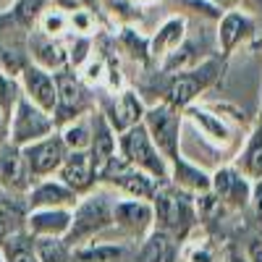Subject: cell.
Segmentation results:
<instances>
[{"mask_svg": "<svg viewBox=\"0 0 262 262\" xmlns=\"http://www.w3.org/2000/svg\"><path fill=\"white\" fill-rule=\"evenodd\" d=\"M152 215H155L160 233L186 238V233L194 228L196 221V205L191 191L181 186H170L168 181L158 184L155 194H152Z\"/></svg>", "mask_w": 262, "mask_h": 262, "instance_id": "cell-1", "label": "cell"}, {"mask_svg": "<svg viewBox=\"0 0 262 262\" xmlns=\"http://www.w3.org/2000/svg\"><path fill=\"white\" fill-rule=\"evenodd\" d=\"M113 196L111 194H90L86 200H81L76 205V210H71V228L63 236V242L69 249L86 244L90 238H95L97 233L107 231L113 226Z\"/></svg>", "mask_w": 262, "mask_h": 262, "instance_id": "cell-2", "label": "cell"}, {"mask_svg": "<svg viewBox=\"0 0 262 262\" xmlns=\"http://www.w3.org/2000/svg\"><path fill=\"white\" fill-rule=\"evenodd\" d=\"M118 149H121V158L134 165L139 170H144L147 176H152L155 181H170V163L160 155V149L155 147V142L149 139L144 123H134L131 128L121 131V139H118Z\"/></svg>", "mask_w": 262, "mask_h": 262, "instance_id": "cell-3", "label": "cell"}, {"mask_svg": "<svg viewBox=\"0 0 262 262\" xmlns=\"http://www.w3.org/2000/svg\"><path fill=\"white\" fill-rule=\"evenodd\" d=\"M55 128L53 123V116L45 113V111H39V107L27 97V95H21L16 107H13V113L8 118V131H6V139L16 147H24L34 139H42V137H48L50 131Z\"/></svg>", "mask_w": 262, "mask_h": 262, "instance_id": "cell-4", "label": "cell"}, {"mask_svg": "<svg viewBox=\"0 0 262 262\" xmlns=\"http://www.w3.org/2000/svg\"><path fill=\"white\" fill-rule=\"evenodd\" d=\"M144 128L149 139L155 142V147L160 149V155L168 163H176L179 155V134H181V116L179 111H173L170 105H155L144 111Z\"/></svg>", "mask_w": 262, "mask_h": 262, "instance_id": "cell-5", "label": "cell"}, {"mask_svg": "<svg viewBox=\"0 0 262 262\" xmlns=\"http://www.w3.org/2000/svg\"><path fill=\"white\" fill-rule=\"evenodd\" d=\"M221 74V66L217 60H207L202 66H194L189 71H181L176 79L168 84L165 90V105H170L173 111H181V107H189L194 102V97H200L202 90L215 81V76Z\"/></svg>", "mask_w": 262, "mask_h": 262, "instance_id": "cell-6", "label": "cell"}, {"mask_svg": "<svg viewBox=\"0 0 262 262\" xmlns=\"http://www.w3.org/2000/svg\"><path fill=\"white\" fill-rule=\"evenodd\" d=\"M97 179L118 186L121 191H126V194L131 196V200H147V202L152 200V194H155V189H158V184H160V181H155L152 176H147L144 170L128 165V163H126L123 158H118V155H113L111 160L100 168Z\"/></svg>", "mask_w": 262, "mask_h": 262, "instance_id": "cell-7", "label": "cell"}, {"mask_svg": "<svg viewBox=\"0 0 262 262\" xmlns=\"http://www.w3.org/2000/svg\"><path fill=\"white\" fill-rule=\"evenodd\" d=\"M21 155H24L32 176L42 179V176H50V173H58L63 158L69 155V147L63 144V139L58 134L50 131L48 137L24 144V147H21Z\"/></svg>", "mask_w": 262, "mask_h": 262, "instance_id": "cell-8", "label": "cell"}, {"mask_svg": "<svg viewBox=\"0 0 262 262\" xmlns=\"http://www.w3.org/2000/svg\"><path fill=\"white\" fill-rule=\"evenodd\" d=\"M55 86H58V102L53 111V123L63 126V123H71L76 116H81L90 100H86V90L81 86V81L69 71L55 74Z\"/></svg>", "mask_w": 262, "mask_h": 262, "instance_id": "cell-9", "label": "cell"}, {"mask_svg": "<svg viewBox=\"0 0 262 262\" xmlns=\"http://www.w3.org/2000/svg\"><path fill=\"white\" fill-rule=\"evenodd\" d=\"M210 189L228 207H236V210L249 207L252 184L238 168H221L215 176H210Z\"/></svg>", "mask_w": 262, "mask_h": 262, "instance_id": "cell-10", "label": "cell"}, {"mask_svg": "<svg viewBox=\"0 0 262 262\" xmlns=\"http://www.w3.org/2000/svg\"><path fill=\"white\" fill-rule=\"evenodd\" d=\"M21 86H24L27 97L39 107L53 116L55 111V102H58V86H55V76L39 66H24L21 69Z\"/></svg>", "mask_w": 262, "mask_h": 262, "instance_id": "cell-11", "label": "cell"}, {"mask_svg": "<svg viewBox=\"0 0 262 262\" xmlns=\"http://www.w3.org/2000/svg\"><path fill=\"white\" fill-rule=\"evenodd\" d=\"M58 179L76 194L90 191L92 184L97 181V170L92 165L90 149H69V155L63 158L58 168Z\"/></svg>", "mask_w": 262, "mask_h": 262, "instance_id": "cell-12", "label": "cell"}, {"mask_svg": "<svg viewBox=\"0 0 262 262\" xmlns=\"http://www.w3.org/2000/svg\"><path fill=\"white\" fill-rule=\"evenodd\" d=\"M155 215L152 202L147 200H118L113 202V226H118L128 236H142L152 228Z\"/></svg>", "mask_w": 262, "mask_h": 262, "instance_id": "cell-13", "label": "cell"}, {"mask_svg": "<svg viewBox=\"0 0 262 262\" xmlns=\"http://www.w3.org/2000/svg\"><path fill=\"white\" fill-rule=\"evenodd\" d=\"M29 165L21 155V147L11 144L8 139L0 142V184L8 186L11 191H27L32 186Z\"/></svg>", "mask_w": 262, "mask_h": 262, "instance_id": "cell-14", "label": "cell"}, {"mask_svg": "<svg viewBox=\"0 0 262 262\" xmlns=\"http://www.w3.org/2000/svg\"><path fill=\"white\" fill-rule=\"evenodd\" d=\"M71 210L69 207H37L27 215V233L29 236H53L63 238L71 228Z\"/></svg>", "mask_w": 262, "mask_h": 262, "instance_id": "cell-15", "label": "cell"}, {"mask_svg": "<svg viewBox=\"0 0 262 262\" xmlns=\"http://www.w3.org/2000/svg\"><path fill=\"white\" fill-rule=\"evenodd\" d=\"M105 118H107V123H111V128L121 134V131L131 128L134 123H139L144 118V105L137 97V92L121 90L118 100L111 107H105Z\"/></svg>", "mask_w": 262, "mask_h": 262, "instance_id": "cell-16", "label": "cell"}, {"mask_svg": "<svg viewBox=\"0 0 262 262\" xmlns=\"http://www.w3.org/2000/svg\"><path fill=\"white\" fill-rule=\"evenodd\" d=\"M29 48H32V58H34V66L45 71H60L66 63H69V50L66 45L55 37H48L45 32H34L29 37Z\"/></svg>", "mask_w": 262, "mask_h": 262, "instance_id": "cell-17", "label": "cell"}, {"mask_svg": "<svg viewBox=\"0 0 262 262\" xmlns=\"http://www.w3.org/2000/svg\"><path fill=\"white\" fill-rule=\"evenodd\" d=\"M186 37V21L181 16H170L158 27V32L149 37V60H163L170 50H176Z\"/></svg>", "mask_w": 262, "mask_h": 262, "instance_id": "cell-18", "label": "cell"}, {"mask_svg": "<svg viewBox=\"0 0 262 262\" xmlns=\"http://www.w3.org/2000/svg\"><path fill=\"white\" fill-rule=\"evenodd\" d=\"M254 24L249 21V16L231 11L226 16H221V27H217V45H221L223 55H231L236 50V45H242V39H247L252 34Z\"/></svg>", "mask_w": 262, "mask_h": 262, "instance_id": "cell-19", "label": "cell"}, {"mask_svg": "<svg viewBox=\"0 0 262 262\" xmlns=\"http://www.w3.org/2000/svg\"><path fill=\"white\" fill-rule=\"evenodd\" d=\"M76 205V191H71L63 181H42L29 191V207H74Z\"/></svg>", "mask_w": 262, "mask_h": 262, "instance_id": "cell-20", "label": "cell"}, {"mask_svg": "<svg viewBox=\"0 0 262 262\" xmlns=\"http://www.w3.org/2000/svg\"><path fill=\"white\" fill-rule=\"evenodd\" d=\"M116 131L107 123L105 113H95V131H92V142H90V158L95 170L100 173V168L116 155Z\"/></svg>", "mask_w": 262, "mask_h": 262, "instance_id": "cell-21", "label": "cell"}, {"mask_svg": "<svg viewBox=\"0 0 262 262\" xmlns=\"http://www.w3.org/2000/svg\"><path fill=\"white\" fill-rule=\"evenodd\" d=\"M186 116H189V121H191L196 128H200L207 139H212V142H217V144H228V142L233 139L231 126H228L221 116H215V113L205 111V107H191V105H189Z\"/></svg>", "mask_w": 262, "mask_h": 262, "instance_id": "cell-22", "label": "cell"}, {"mask_svg": "<svg viewBox=\"0 0 262 262\" xmlns=\"http://www.w3.org/2000/svg\"><path fill=\"white\" fill-rule=\"evenodd\" d=\"M170 181L176 184V186H181V189H186V191H210V176L205 170H200L196 165H191V163H186L184 158H179L176 163H170Z\"/></svg>", "mask_w": 262, "mask_h": 262, "instance_id": "cell-23", "label": "cell"}, {"mask_svg": "<svg viewBox=\"0 0 262 262\" xmlns=\"http://www.w3.org/2000/svg\"><path fill=\"white\" fill-rule=\"evenodd\" d=\"M24 231H27L24 210L11 200H0V247H3L8 238L24 233Z\"/></svg>", "mask_w": 262, "mask_h": 262, "instance_id": "cell-24", "label": "cell"}, {"mask_svg": "<svg viewBox=\"0 0 262 262\" xmlns=\"http://www.w3.org/2000/svg\"><path fill=\"white\" fill-rule=\"evenodd\" d=\"M238 170H242L247 179L262 181V123L249 137V142H247V147L242 152V158H238Z\"/></svg>", "mask_w": 262, "mask_h": 262, "instance_id": "cell-25", "label": "cell"}, {"mask_svg": "<svg viewBox=\"0 0 262 262\" xmlns=\"http://www.w3.org/2000/svg\"><path fill=\"white\" fill-rule=\"evenodd\" d=\"M200 63V55H196V45L194 42H181L176 50H170L163 60H160V69L165 74H181V71H189Z\"/></svg>", "mask_w": 262, "mask_h": 262, "instance_id": "cell-26", "label": "cell"}, {"mask_svg": "<svg viewBox=\"0 0 262 262\" xmlns=\"http://www.w3.org/2000/svg\"><path fill=\"white\" fill-rule=\"evenodd\" d=\"M0 249H3L6 262H39V257L34 252V238L27 231L13 236V238H8Z\"/></svg>", "mask_w": 262, "mask_h": 262, "instance_id": "cell-27", "label": "cell"}, {"mask_svg": "<svg viewBox=\"0 0 262 262\" xmlns=\"http://www.w3.org/2000/svg\"><path fill=\"white\" fill-rule=\"evenodd\" d=\"M34 238V236H32ZM34 252L39 257V262H69V247L63 238H53V236H37L34 238Z\"/></svg>", "mask_w": 262, "mask_h": 262, "instance_id": "cell-28", "label": "cell"}, {"mask_svg": "<svg viewBox=\"0 0 262 262\" xmlns=\"http://www.w3.org/2000/svg\"><path fill=\"white\" fill-rule=\"evenodd\" d=\"M18 97H21V84L16 81L13 74L0 69V116L6 118V123H8V118L13 113Z\"/></svg>", "mask_w": 262, "mask_h": 262, "instance_id": "cell-29", "label": "cell"}, {"mask_svg": "<svg viewBox=\"0 0 262 262\" xmlns=\"http://www.w3.org/2000/svg\"><path fill=\"white\" fill-rule=\"evenodd\" d=\"M45 3H48V0H16L11 16H13V21H16L18 27L32 29L37 21H39L42 11H45Z\"/></svg>", "mask_w": 262, "mask_h": 262, "instance_id": "cell-30", "label": "cell"}, {"mask_svg": "<svg viewBox=\"0 0 262 262\" xmlns=\"http://www.w3.org/2000/svg\"><path fill=\"white\" fill-rule=\"evenodd\" d=\"M121 48H123L131 58H134V60H139V63H149V39L142 37L137 29L126 27V29L121 32Z\"/></svg>", "mask_w": 262, "mask_h": 262, "instance_id": "cell-31", "label": "cell"}, {"mask_svg": "<svg viewBox=\"0 0 262 262\" xmlns=\"http://www.w3.org/2000/svg\"><path fill=\"white\" fill-rule=\"evenodd\" d=\"M123 254V249L118 244H90V247H81L76 249V257L81 262H116Z\"/></svg>", "mask_w": 262, "mask_h": 262, "instance_id": "cell-32", "label": "cell"}, {"mask_svg": "<svg viewBox=\"0 0 262 262\" xmlns=\"http://www.w3.org/2000/svg\"><path fill=\"white\" fill-rule=\"evenodd\" d=\"M165 259H168V238L165 233H155L144 242L137 262H165Z\"/></svg>", "mask_w": 262, "mask_h": 262, "instance_id": "cell-33", "label": "cell"}, {"mask_svg": "<svg viewBox=\"0 0 262 262\" xmlns=\"http://www.w3.org/2000/svg\"><path fill=\"white\" fill-rule=\"evenodd\" d=\"M63 144L69 147V149H90V142H92V131L86 128L84 123H69L63 128V134H60Z\"/></svg>", "mask_w": 262, "mask_h": 262, "instance_id": "cell-34", "label": "cell"}, {"mask_svg": "<svg viewBox=\"0 0 262 262\" xmlns=\"http://www.w3.org/2000/svg\"><path fill=\"white\" fill-rule=\"evenodd\" d=\"M39 32H45L48 37H60L63 32H69V13H63L60 8L42 11V16H39Z\"/></svg>", "mask_w": 262, "mask_h": 262, "instance_id": "cell-35", "label": "cell"}, {"mask_svg": "<svg viewBox=\"0 0 262 262\" xmlns=\"http://www.w3.org/2000/svg\"><path fill=\"white\" fill-rule=\"evenodd\" d=\"M66 50H69V66H71V69H81V66L90 60V53H92L90 34H76L74 37V45L66 48Z\"/></svg>", "mask_w": 262, "mask_h": 262, "instance_id": "cell-36", "label": "cell"}, {"mask_svg": "<svg viewBox=\"0 0 262 262\" xmlns=\"http://www.w3.org/2000/svg\"><path fill=\"white\" fill-rule=\"evenodd\" d=\"M69 29H74L76 34H92V29H95V16H92V11L74 8V11L69 13Z\"/></svg>", "mask_w": 262, "mask_h": 262, "instance_id": "cell-37", "label": "cell"}, {"mask_svg": "<svg viewBox=\"0 0 262 262\" xmlns=\"http://www.w3.org/2000/svg\"><path fill=\"white\" fill-rule=\"evenodd\" d=\"M176 3L184 6V8H191L194 13H202L207 18H221L223 16L221 6H217L215 0H176Z\"/></svg>", "mask_w": 262, "mask_h": 262, "instance_id": "cell-38", "label": "cell"}, {"mask_svg": "<svg viewBox=\"0 0 262 262\" xmlns=\"http://www.w3.org/2000/svg\"><path fill=\"white\" fill-rule=\"evenodd\" d=\"M186 262H215V252L207 242H196V244H189L186 247V254H184Z\"/></svg>", "mask_w": 262, "mask_h": 262, "instance_id": "cell-39", "label": "cell"}, {"mask_svg": "<svg viewBox=\"0 0 262 262\" xmlns=\"http://www.w3.org/2000/svg\"><path fill=\"white\" fill-rule=\"evenodd\" d=\"M102 6L107 8V11H113V13H118L121 18H126V21H134L137 18V6H131V0H102Z\"/></svg>", "mask_w": 262, "mask_h": 262, "instance_id": "cell-40", "label": "cell"}, {"mask_svg": "<svg viewBox=\"0 0 262 262\" xmlns=\"http://www.w3.org/2000/svg\"><path fill=\"white\" fill-rule=\"evenodd\" d=\"M81 71H84V79L90 81V84H97L100 79H102V74H105V63H102V58H90L84 66H81Z\"/></svg>", "mask_w": 262, "mask_h": 262, "instance_id": "cell-41", "label": "cell"}, {"mask_svg": "<svg viewBox=\"0 0 262 262\" xmlns=\"http://www.w3.org/2000/svg\"><path fill=\"white\" fill-rule=\"evenodd\" d=\"M249 205L254 207V215H257V221L262 223V181H257L252 186V196H249Z\"/></svg>", "mask_w": 262, "mask_h": 262, "instance_id": "cell-42", "label": "cell"}, {"mask_svg": "<svg viewBox=\"0 0 262 262\" xmlns=\"http://www.w3.org/2000/svg\"><path fill=\"white\" fill-rule=\"evenodd\" d=\"M249 262H262V242L259 238H254L249 244Z\"/></svg>", "mask_w": 262, "mask_h": 262, "instance_id": "cell-43", "label": "cell"}, {"mask_svg": "<svg viewBox=\"0 0 262 262\" xmlns=\"http://www.w3.org/2000/svg\"><path fill=\"white\" fill-rule=\"evenodd\" d=\"M226 262H247L238 252H233V249H228V254H226Z\"/></svg>", "mask_w": 262, "mask_h": 262, "instance_id": "cell-44", "label": "cell"}, {"mask_svg": "<svg viewBox=\"0 0 262 262\" xmlns=\"http://www.w3.org/2000/svg\"><path fill=\"white\" fill-rule=\"evenodd\" d=\"M155 0H131V6H152Z\"/></svg>", "mask_w": 262, "mask_h": 262, "instance_id": "cell-45", "label": "cell"}, {"mask_svg": "<svg viewBox=\"0 0 262 262\" xmlns=\"http://www.w3.org/2000/svg\"><path fill=\"white\" fill-rule=\"evenodd\" d=\"M0 262H6V257H3V252H0Z\"/></svg>", "mask_w": 262, "mask_h": 262, "instance_id": "cell-46", "label": "cell"}]
</instances>
